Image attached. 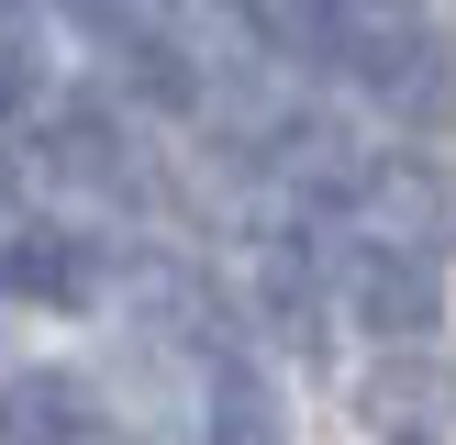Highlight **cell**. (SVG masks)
Returning a JSON list of instances; mask_svg holds the SVG:
<instances>
[{
    "label": "cell",
    "mask_w": 456,
    "mask_h": 445,
    "mask_svg": "<svg viewBox=\"0 0 456 445\" xmlns=\"http://www.w3.org/2000/svg\"><path fill=\"white\" fill-rule=\"evenodd\" d=\"M346 301H356V323L390 334V345H423V334L445 323V279H435L423 245H368L356 279H346Z\"/></svg>",
    "instance_id": "6da1fadb"
},
{
    "label": "cell",
    "mask_w": 456,
    "mask_h": 445,
    "mask_svg": "<svg viewBox=\"0 0 456 445\" xmlns=\"http://www.w3.org/2000/svg\"><path fill=\"white\" fill-rule=\"evenodd\" d=\"M334 67H356V78H368L379 101H401V111L445 89V67H435V34H423V22H346Z\"/></svg>",
    "instance_id": "7a4b0ae2"
},
{
    "label": "cell",
    "mask_w": 456,
    "mask_h": 445,
    "mask_svg": "<svg viewBox=\"0 0 456 445\" xmlns=\"http://www.w3.org/2000/svg\"><path fill=\"white\" fill-rule=\"evenodd\" d=\"M356 212L379 222V245H423V256H435L445 245V178L423 167V156H390V167L356 178Z\"/></svg>",
    "instance_id": "3957f363"
},
{
    "label": "cell",
    "mask_w": 456,
    "mask_h": 445,
    "mask_svg": "<svg viewBox=\"0 0 456 445\" xmlns=\"http://www.w3.org/2000/svg\"><path fill=\"white\" fill-rule=\"evenodd\" d=\"M0 445H89V390L67 368H22L0 390Z\"/></svg>",
    "instance_id": "277c9868"
},
{
    "label": "cell",
    "mask_w": 456,
    "mask_h": 445,
    "mask_svg": "<svg viewBox=\"0 0 456 445\" xmlns=\"http://www.w3.org/2000/svg\"><path fill=\"white\" fill-rule=\"evenodd\" d=\"M45 167L56 178H78V190H134V156H123V134H111V111H56V134H45Z\"/></svg>",
    "instance_id": "5b68a950"
},
{
    "label": "cell",
    "mask_w": 456,
    "mask_h": 445,
    "mask_svg": "<svg viewBox=\"0 0 456 445\" xmlns=\"http://www.w3.org/2000/svg\"><path fill=\"white\" fill-rule=\"evenodd\" d=\"M0 279H12L22 301H89L101 267H89L78 234H12V245H0Z\"/></svg>",
    "instance_id": "8992f818"
},
{
    "label": "cell",
    "mask_w": 456,
    "mask_h": 445,
    "mask_svg": "<svg viewBox=\"0 0 456 445\" xmlns=\"http://www.w3.org/2000/svg\"><path fill=\"white\" fill-rule=\"evenodd\" d=\"M200 445H289L279 390H267L256 368H223V378H212V423H200Z\"/></svg>",
    "instance_id": "52a82bcc"
},
{
    "label": "cell",
    "mask_w": 456,
    "mask_h": 445,
    "mask_svg": "<svg viewBox=\"0 0 456 445\" xmlns=\"http://www.w3.org/2000/svg\"><path fill=\"white\" fill-rule=\"evenodd\" d=\"M134 301H145V312H156V334H178V345H212V323H223V301L190 279V267H167V256L134 267Z\"/></svg>",
    "instance_id": "ba28073f"
},
{
    "label": "cell",
    "mask_w": 456,
    "mask_h": 445,
    "mask_svg": "<svg viewBox=\"0 0 456 445\" xmlns=\"http://www.w3.org/2000/svg\"><path fill=\"white\" fill-rule=\"evenodd\" d=\"M256 301H267V323H279V334H312V312H323V279H312V256H301L289 234L256 256Z\"/></svg>",
    "instance_id": "9c48e42d"
},
{
    "label": "cell",
    "mask_w": 456,
    "mask_h": 445,
    "mask_svg": "<svg viewBox=\"0 0 456 445\" xmlns=\"http://www.w3.org/2000/svg\"><path fill=\"white\" fill-rule=\"evenodd\" d=\"M123 56H134V89H145V101H167V111H190L200 101V78H190V56H178V44H123Z\"/></svg>",
    "instance_id": "30bf717a"
},
{
    "label": "cell",
    "mask_w": 456,
    "mask_h": 445,
    "mask_svg": "<svg viewBox=\"0 0 456 445\" xmlns=\"http://www.w3.org/2000/svg\"><path fill=\"white\" fill-rule=\"evenodd\" d=\"M22 101H34V44H22L12 22H0V123H12Z\"/></svg>",
    "instance_id": "8fae6325"
},
{
    "label": "cell",
    "mask_w": 456,
    "mask_h": 445,
    "mask_svg": "<svg viewBox=\"0 0 456 445\" xmlns=\"http://www.w3.org/2000/svg\"><path fill=\"white\" fill-rule=\"evenodd\" d=\"M78 34H134V0H56Z\"/></svg>",
    "instance_id": "7c38bea8"
},
{
    "label": "cell",
    "mask_w": 456,
    "mask_h": 445,
    "mask_svg": "<svg viewBox=\"0 0 456 445\" xmlns=\"http://www.w3.org/2000/svg\"><path fill=\"white\" fill-rule=\"evenodd\" d=\"M0 245H12V222H0Z\"/></svg>",
    "instance_id": "4fadbf2b"
}]
</instances>
